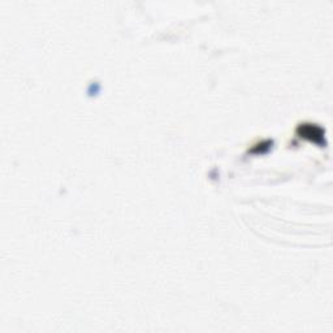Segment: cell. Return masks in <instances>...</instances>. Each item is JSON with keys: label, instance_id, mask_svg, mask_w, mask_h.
Returning a JSON list of instances; mask_svg holds the SVG:
<instances>
[{"label": "cell", "instance_id": "6da1fadb", "mask_svg": "<svg viewBox=\"0 0 333 333\" xmlns=\"http://www.w3.org/2000/svg\"><path fill=\"white\" fill-rule=\"evenodd\" d=\"M298 133L302 137L310 138L312 141H321L323 139V130L319 126L311 124H303L298 128Z\"/></svg>", "mask_w": 333, "mask_h": 333}]
</instances>
